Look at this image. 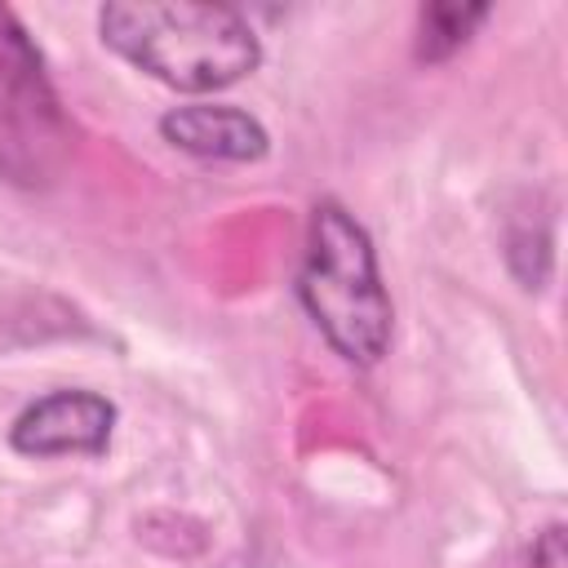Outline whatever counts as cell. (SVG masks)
<instances>
[{
    "label": "cell",
    "instance_id": "cell-1",
    "mask_svg": "<svg viewBox=\"0 0 568 568\" xmlns=\"http://www.w3.org/2000/svg\"><path fill=\"white\" fill-rule=\"evenodd\" d=\"M102 44L178 93H217L257 71L262 44L244 13L195 0H115L98 13Z\"/></svg>",
    "mask_w": 568,
    "mask_h": 568
},
{
    "label": "cell",
    "instance_id": "cell-2",
    "mask_svg": "<svg viewBox=\"0 0 568 568\" xmlns=\"http://www.w3.org/2000/svg\"><path fill=\"white\" fill-rule=\"evenodd\" d=\"M297 297L311 324L346 364L368 368L390 351L395 306L382 284L377 248L355 213H346L337 200H320L311 209Z\"/></svg>",
    "mask_w": 568,
    "mask_h": 568
},
{
    "label": "cell",
    "instance_id": "cell-3",
    "mask_svg": "<svg viewBox=\"0 0 568 568\" xmlns=\"http://www.w3.org/2000/svg\"><path fill=\"white\" fill-rule=\"evenodd\" d=\"M75 146L44 58L13 9L0 4V182L40 191L58 182Z\"/></svg>",
    "mask_w": 568,
    "mask_h": 568
},
{
    "label": "cell",
    "instance_id": "cell-4",
    "mask_svg": "<svg viewBox=\"0 0 568 568\" xmlns=\"http://www.w3.org/2000/svg\"><path fill=\"white\" fill-rule=\"evenodd\" d=\"M111 399L93 390H53L13 417L9 444L22 457H98L111 444Z\"/></svg>",
    "mask_w": 568,
    "mask_h": 568
},
{
    "label": "cell",
    "instance_id": "cell-5",
    "mask_svg": "<svg viewBox=\"0 0 568 568\" xmlns=\"http://www.w3.org/2000/svg\"><path fill=\"white\" fill-rule=\"evenodd\" d=\"M160 133L169 146L195 160H222V164H253L271 151V133L262 129V120L226 102L173 106L160 115Z\"/></svg>",
    "mask_w": 568,
    "mask_h": 568
},
{
    "label": "cell",
    "instance_id": "cell-6",
    "mask_svg": "<svg viewBox=\"0 0 568 568\" xmlns=\"http://www.w3.org/2000/svg\"><path fill=\"white\" fill-rule=\"evenodd\" d=\"M484 18H488V4H457V0L426 4L417 13V62H448Z\"/></svg>",
    "mask_w": 568,
    "mask_h": 568
},
{
    "label": "cell",
    "instance_id": "cell-7",
    "mask_svg": "<svg viewBox=\"0 0 568 568\" xmlns=\"http://www.w3.org/2000/svg\"><path fill=\"white\" fill-rule=\"evenodd\" d=\"M510 568H568V546H564V524H546L515 559Z\"/></svg>",
    "mask_w": 568,
    "mask_h": 568
}]
</instances>
